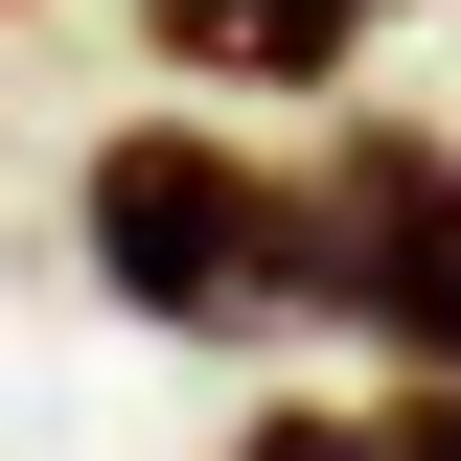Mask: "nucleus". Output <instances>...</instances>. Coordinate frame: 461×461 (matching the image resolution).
<instances>
[{"mask_svg": "<svg viewBox=\"0 0 461 461\" xmlns=\"http://www.w3.org/2000/svg\"><path fill=\"white\" fill-rule=\"evenodd\" d=\"M230 461H393V415H254Z\"/></svg>", "mask_w": 461, "mask_h": 461, "instance_id": "nucleus-4", "label": "nucleus"}, {"mask_svg": "<svg viewBox=\"0 0 461 461\" xmlns=\"http://www.w3.org/2000/svg\"><path fill=\"white\" fill-rule=\"evenodd\" d=\"M69 230H93V277L139 300L162 346H254L277 300H323L300 185L254 162V139H208V115H115V139H93V185H69Z\"/></svg>", "mask_w": 461, "mask_h": 461, "instance_id": "nucleus-1", "label": "nucleus"}, {"mask_svg": "<svg viewBox=\"0 0 461 461\" xmlns=\"http://www.w3.org/2000/svg\"><path fill=\"white\" fill-rule=\"evenodd\" d=\"M393 461H461V369H415V393H393Z\"/></svg>", "mask_w": 461, "mask_h": 461, "instance_id": "nucleus-5", "label": "nucleus"}, {"mask_svg": "<svg viewBox=\"0 0 461 461\" xmlns=\"http://www.w3.org/2000/svg\"><path fill=\"white\" fill-rule=\"evenodd\" d=\"M300 254H323V323H369L393 369H461V139L438 115H346L300 185Z\"/></svg>", "mask_w": 461, "mask_h": 461, "instance_id": "nucleus-2", "label": "nucleus"}, {"mask_svg": "<svg viewBox=\"0 0 461 461\" xmlns=\"http://www.w3.org/2000/svg\"><path fill=\"white\" fill-rule=\"evenodd\" d=\"M139 23H162V47L208 69V93H323L369 0H139Z\"/></svg>", "mask_w": 461, "mask_h": 461, "instance_id": "nucleus-3", "label": "nucleus"}, {"mask_svg": "<svg viewBox=\"0 0 461 461\" xmlns=\"http://www.w3.org/2000/svg\"><path fill=\"white\" fill-rule=\"evenodd\" d=\"M369 23H393V0H369Z\"/></svg>", "mask_w": 461, "mask_h": 461, "instance_id": "nucleus-6", "label": "nucleus"}]
</instances>
